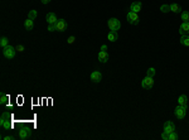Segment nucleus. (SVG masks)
I'll return each mask as SVG.
<instances>
[{
    "label": "nucleus",
    "mask_w": 189,
    "mask_h": 140,
    "mask_svg": "<svg viewBox=\"0 0 189 140\" xmlns=\"http://www.w3.org/2000/svg\"><path fill=\"white\" fill-rule=\"evenodd\" d=\"M90 78H91V81H92V82H94V83H98L100 81L102 80V74H101V72H98V71H93V72L91 73Z\"/></svg>",
    "instance_id": "11"
},
{
    "label": "nucleus",
    "mask_w": 189,
    "mask_h": 140,
    "mask_svg": "<svg viewBox=\"0 0 189 140\" xmlns=\"http://www.w3.org/2000/svg\"><path fill=\"white\" fill-rule=\"evenodd\" d=\"M141 9H143V3H140V1H134L133 4L130 5V12L139 13Z\"/></svg>",
    "instance_id": "10"
},
{
    "label": "nucleus",
    "mask_w": 189,
    "mask_h": 140,
    "mask_svg": "<svg viewBox=\"0 0 189 140\" xmlns=\"http://www.w3.org/2000/svg\"><path fill=\"white\" fill-rule=\"evenodd\" d=\"M180 43L183 46L189 47V35H182L180 37Z\"/></svg>",
    "instance_id": "18"
},
{
    "label": "nucleus",
    "mask_w": 189,
    "mask_h": 140,
    "mask_svg": "<svg viewBox=\"0 0 189 140\" xmlns=\"http://www.w3.org/2000/svg\"><path fill=\"white\" fill-rule=\"evenodd\" d=\"M3 139H4V140H14L15 138H14V136H3Z\"/></svg>",
    "instance_id": "30"
},
{
    "label": "nucleus",
    "mask_w": 189,
    "mask_h": 140,
    "mask_svg": "<svg viewBox=\"0 0 189 140\" xmlns=\"http://www.w3.org/2000/svg\"><path fill=\"white\" fill-rule=\"evenodd\" d=\"M8 43H9V39L7 38V37H1V39H0V46H1L3 48H5L7 46H9Z\"/></svg>",
    "instance_id": "19"
},
{
    "label": "nucleus",
    "mask_w": 189,
    "mask_h": 140,
    "mask_svg": "<svg viewBox=\"0 0 189 140\" xmlns=\"http://www.w3.org/2000/svg\"><path fill=\"white\" fill-rule=\"evenodd\" d=\"M48 30H49V32H56V25H54V24L48 25Z\"/></svg>",
    "instance_id": "29"
},
{
    "label": "nucleus",
    "mask_w": 189,
    "mask_h": 140,
    "mask_svg": "<svg viewBox=\"0 0 189 140\" xmlns=\"http://www.w3.org/2000/svg\"><path fill=\"white\" fill-rule=\"evenodd\" d=\"M178 104L180 106H184V107H188V97L185 95H180L178 97Z\"/></svg>",
    "instance_id": "14"
},
{
    "label": "nucleus",
    "mask_w": 189,
    "mask_h": 140,
    "mask_svg": "<svg viewBox=\"0 0 189 140\" xmlns=\"http://www.w3.org/2000/svg\"><path fill=\"white\" fill-rule=\"evenodd\" d=\"M24 28L27 29V30H32V29L34 28V20H33V19H29V18H28L27 20L24 21Z\"/></svg>",
    "instance_id": "16"
},
{
    "label": "nucleus",
    "mask_w": 189,
    "mask_h": 140,
    "mask_svg": "<svg viewBox=\"0 0 189 140\" xmlns=\"http://www.w3.org/2000/svg\"><path fill=\"white\" fill-rule=\"evenodd\" d=\"M182 20L183 21H189V13L188 12H182Z\"/></svg>",
    "instance_id": "21"
},
{
    "label": "nucleus",
    "mask_w": 189,
    "mask_h": 140,
    "mask_svg": "<svg viewBox=\"0 0 189 140\" xmlns=\"http://www.w3.org/2000/svg\"><path fill=\"white\" fill-rule=\"evenodd\" d=\"M7 101H8V96H5V95H3L1 96V99H0V102L4 105V104H7Z\"/></svg>",
    "instance_id": "28"
},
{
    "label": "nucleus",
    "mask_w": 189,
    "mask_h": 140,
    "mask_svg": "<svg viewBox=\"0 0 189 140\" xmlns=\"http://www.w3.org/2000/svg\"><path fill=\"white\" fill-rule=\"evenodd\" d=\"M40 1H42V3H43V4H48V3L51 1V0H40Z\"/></svg>",
    "instance_id": "31"
},
{
    "label": "nucleus",
    "mask_w": 189,
    "mask_h": 140,
    "mask_svg": "<svg viewBox=\"0 0 189 140\" xmlns=\"http://www.w3.org/2000/svg\"><path fill=\"white\" fill-rule=\"evenodd\" d=\"M98 61L101 63H106L108 61V53H107V47L106 46H102L101 47V51L98 53Z\"/></svg>",
    "instance_id": "2"
},
{
    "label": "nucleus",
    "mask_w": 189,
    "mask_h": 140,
    "mask_svg": "<svg viewBox=\"0 0 189 140\" xmlns=\"http://www.w3.org/2000/svg\"><path fill=\"white\" fill-rule=\"evenodd\" d=\"M54 25H56V30H58V32H64L67 29V27H68L67 21L64 19H58Z\"/></svg>",
    "instance_id": "7"
},
{
    "label": "nucleus",
    "mask_w": 189,
    "mask_h": 140,
    "mask_svg": "<svg viewBox=\"0 0 189 140\" xmlns=\"http://www.w3.org/2000/svg\"><path fill=\"white\" fill-rule=\"evenodd\" d=\"M30 136V130L29 129H20L18 131V138L20 140H27Z\"/></svg>",
    "instance_id": "8"
},
{
    "label": "nucleus",
    "mask_w": 189,
    "mask_h": 140,
    "mask_svg": "<svg viewBox=\"0 0 189 140\" xmlns=\"http://www.w3.org/2000/svg\"><path fill=\"white\" fill-rule=\"evenodd\" d=\"M37 15H38V14H37V10H30V12L28 13V18L34 20L37 18Z\"/></svg>",
    "instance_id": "20"
},
{
    "label": "nucleus",
    "mask_w": 189,
    "mask_h": 140,
    "mask_svg": "<svg viewBox=\"0 0 189 140\" xmlns=\"http://www.w3.org/2000/svg\"><path fill=\"white\" fill-rule=\"evenodd\" d=\"M141 86H143V88H145V90H151V88H153V86H154L153 77H148V76H146L143 81H141Z\"/></svg>",
    "instance_id": "6"
},
{
    "label": "nucleus",
    "mask_w": 189,
    "mask_h": 140,
    "mask_svg": "<svg viewBox=\"0 0 189 140\" xmlns=\"http://www.w3.org/2000/svg\"><path fill=\"white\" fill-rule=\"evenodd\" d=\"M15 49H17V52L22 53V52H24V46L23 44H18L17 47H15Z\"/></svg>",
    "instance_id": "27"
},
{
    "label": "nucleus",
    "mask_w": 189,
    "mask_h": 140,
    "mask_svg": "<svg viewBox=\"0 0 189 140\" xmlns=\"http://www.w3.org/2000/svg\"><path fill=\"white\" fill-rule=\"evenodd\" d=\"M45 19H47V23H48V25H52V24H56L57 23V15L54 14V13H48L47 14V17H45Z\"/></svg>",
    "instance_id": "12"
},
{
    "label": "nucleus",
    "mask_w": 189,
    "mask_h": 140,
    "mask_svg": "<svg viewBox=\"0 0 189 140\" xmlns=\"http://www.w3.org/2000/svg\"><path fill=\"white\" fill-rule=\"evenodd\" d=\"M178 134L175 133V131H173V133H170V135H169V140H178Z\"/></svg>",
    "instance_id": "24"
},
{
    "label": "nucleus",
    "mask_w": 189,
    "mask_h": 140,
    "mask_svg": "<svg viewBox=\"0 0 189 140\" xmlns=\"http://www.w3.org/2000/svg\"><path fill=\"white\" fill-rule=\"evenodd\" d=\"M187 109L188 107H184V106H178V107H175V110H174V114H175V116H177V119H179V120H183L185 117V115H187Z\"/></svg>",
    "instance_id": "3"
},
{
    "label": "nucleus",
    "mask_w": 189,
    "mask_h": 140,
    "mask_svg": "<svg viewBox=\"0 0 189 140\" xmlns=\"http://www.w3.org/2000/svg\"><path fill=\"white\" fill-rule=\"evenodd\" d=\"M75 41H76V37H75V35H71L70 38L67 39V43H68V44H73V43H75Z\"/></svg>",
    "instance_id": "26"
},
{
    "label": "nucleus",
    "mask_w": 189,
    "mask_h": 140,
    "mask_svg": "<svg viewBox=\"0 0 189 140\" xmlns=\"http://www.w3.org/2000/svg\"><path fill=\"white\" fill-rule=\"evenodd\" d=\"M15 53H17V49L12 46H7L5 48H3V55L5 58H8V60H13L15 57Z\"/></svg>",
    "instance_id": "1"
},
{
    "label": "nucleus",
    "mask_w": 189,
    "mask_h": 140,
    "mask_svg": "<svg viewBox=\"0 0 189 140\" xmlns=\"http://www.w3.org/2000/svg\"><path fill=\"white\" fill-rule=\"evenodd\" d=\"M107 25H108V28L111 29V30H119L120 28H121V23H120V20L116 19V18H111V19H108L107 21Z\"/></svg>",
    "instance_id": "4"
},
{
    "label": "nucleus",
    "mask_w": 189,
    "mask_h": 140,
    "mask_svg": "<svg viewBox=\"0 0 189 140\" xmlns=\"http://www.w3.org/2000/svg\"><path fill=\"white\" fill-rule=\"evenodd\" d=\"M117 38H119V34H117L116 30H111V32H110V33L107 34V39H108L110 42H116Z\"/></svg>",
    "instance_id": "15"
},
{
    "label": "nucleus",
    "mask_w": 189,
    "mask_h": 140,
    "mask_svg": "<svg viewBox=\"0 0 189 140\" xmlns=\"http://www.w3.org/2000/svg\"><path fill=\"white\" fill-rule=\"evenodd\" d=\"M126 18H127V21H129V23H130V24H133V25L139 24V21H140V18H139L138 13H134V12H129L127 15H126Z\"/></svg>",
    "instance_id": "5"
},
{
    "label": "nucleus",
    "mask_w": 189,
    "mask_h": 140,
    "mask_svg": "<svg viewBox=\"0 0 189 140\" xmlns=\"http://www.w3.org/2000/svg\"><path fill=\"white\" fill-rule=\"evenodd\" d=\"M160 10L163 13H168L170 10V7H169V5H166V4H164V5H161V7H160Z\"/></svg>",
    "instance_id": "23"
},
{
    "label": "nucleus",
    "mask_w": 189,
    "mask_h": 140,
    "mask_svg": "<svg viewBox=\"0 0 189 140\" xmlns=\"http://www.w3.org/2000/svg\"><path fill=\"white\" fill-rule=\"evenodd\" d=\"M164 131H166V133H173V131H175V125H174V122L166 121V122L164 124Z\"/></svg>",
    "instance_id": "13"
},
{
    "label": "nucleus",
    "mask_w": 189,
    "mask_h": 140,
    "mask_svg": "<svg viewBox=\"0 0 189 140\" xmlns=\"http://www.w3.org/2000/svg\"><path fill=\"white\" fill-rule=\"evenodd\" d=\"M146 76L148 77H154L155 76V68H149L146 71Z\"/></svg>",
    "instance_id": "22"
},
{
    "label": "nucleus",
    "mask_w": 189,
    "mask_h": 140,
    "mask_svg": "<svg viewBox=\"0 0 189 140\" xmlns=\"http://www.w3.org/2000/svg\"><path fill=\"white\" fill-rule=\"evenodd\" d=\"M169 135H170V133L163 131V134H161V139H163V140H169Z\"/></svg>",
    "instance_id": "25"
},
{
    "label": "nucleus",
    "mask_w": 189,
    "mask_h": 140,
    "mask_svg": "<svg viewBox=\"0 0 189 140\" xmlns=\"http://www.w3.org/2000/svg\"><path fill=\"white\" fill-rule=\"evenodd\" d=\"M169 7H170V12H173V13H180V12H182L180 5H178V4H175V3L170 4Z\"/></svg>",
    "instance_id": "17"
},
{
    "label": "nucleus",
    "mask_w": 189,
    "mask_h": 140,
    "mask_svg": "<svg viewBox=\"0 0 189 140\" xmlns=\"http://www.w3.org/2000/svg\"><path fill=\"white\" fill-rule=\"evenodd\" d=\"M180 35H188L189 34V21H183L179 28Z\"/></svg>",
    "instance_id": "9"
}]
</instances>
